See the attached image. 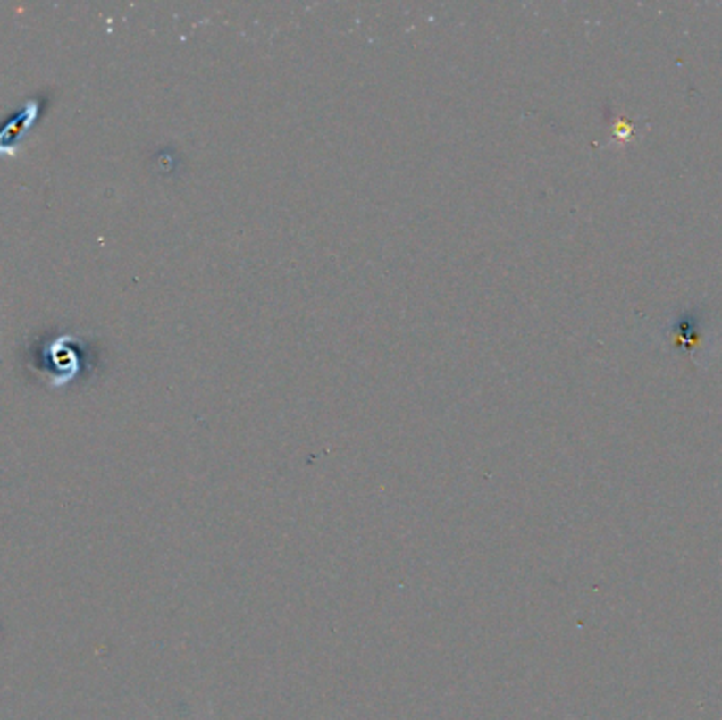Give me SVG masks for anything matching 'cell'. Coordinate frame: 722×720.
I'll use <instances>...</instances> for the list:
<instances>
[{"label":"cell","mask_w":722,"mask_h":720,"mask_svg":"<svg viewBox=\"0 0 722 720\" xmlns=\"http://www.w3.org/2000/svg\"><path fill=\"white\" fill-rule=\"evenodd\" d=\"M43 345L51 348V359H38V374H45L54 385H63L77 379L80 368L85 370V357H80V347L85 342H74V336H54Z\"/></svg>","instance_id":"cell-1"}]
</instances>
